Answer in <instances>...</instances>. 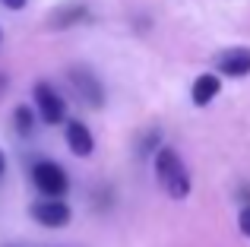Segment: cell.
I'll list each match as a JSON object with an SVG mask.
<instances>
[{
  "instance_id": "obj_1",
  "label": "cell",
  "mask_w": 250,
  "mask_h": 247,
  "mask_svg": "<svg viewBox=\"0 0 250 247\" xmlns=\"http://www.w3.org/2000/svg\"><path fill=\"white\" fill-rule=\"evenodd\" d=\"M155 178H159V184L165 187V193L171 200H187L190 197V174L184 168L181 155L171 146H162L155 152Z\"/></svg>"
},
{
  "instance_id": "obj_2",
  "label": "cell",
  "mask_w": 250,
  "mask_h": 247,
  "mask_svg": "<svg viewBox=\"0 0 250 247\" xmlns=\"http://www.w3.org/2000/svg\"><path fill=\"white\" fill-rule=\"evenodd\" d=\"M32 184L38 187V193H42L44 200H61L70 187V178L54 162H38V165L32 168Z\"/></svg>"
},
{
  "instance_id": "obj_3",
  "label": "cell",
  "mask_w": 250,
  "mask_h": 247,
  "mask_svg": "<svg viewBox=\"0 0 250 247\" xmlns=\"http://www.w3.org/2000/svg\"><path fill=\"white\" fill-rule=\"evenodd\" d=\"M67 76H70V82H73L76 95H80L89 108H102L104 105V86H102V80L92 73V67H85V63H80V67H70Z\"/></svg>"
},
{
  "instance_id": "obj_4",
  "label": "cell",
  "mask_w": 250,
  "mask_h": 247,
  "mask_svg": "<svg viewBox=\"0 0 250 247\" xmlns=\"http://www.w3.org/2000/svg\"><path fill=\"white\" fill-rule=\"evenodd\" d=\"M35 108H38V114H42L44 124H61L63 114H67L63 95L57 92L51 82H35Z\"/></svg>"
},
{
  "instance_id": "obj_5",
  "label": "cell",
  "mask_w": 250,
  "mask_h": 247,
  "mask_svg": "<svg viewBox=\"0 0 250 247\" xmlns=\"http://www.w3.org/2000/svg\"><path fill=\"white\" fill-rule=\"evenodd\" d=\"M32 219L44 228H63L70 225V206L63 200H38L32 206Z\"/></svg>"
},
{
  "instance_id": "obj_6",
  "label": "cell",
  "mask_w": 250,
  "mask_h": 247,
  "mask_svg": "<svg viewBox=\"0 0 250 247\" xmlns=\"http://www.w3.org/2000/svg\"><path fill=\"white\" fill-rule=\"evenodd\" d=\"M215 67H219V73L234 76V80H241V76H250V48L222 51V54L215 57Z\"/></svg>"
},
{
  "instance_id": "obj_7",
  "label": "cell",
  "mask_w": 250,
  "mask_h": 247,
  "mask_svg": "<svg viewBox=\"0 0 250 247\" xmlns=\"http://www.w3.org/2000/svg\"><path fill=\"white\" fill-rule=\"evenodd\" d=\"M67 146H70V152L80 155V159L92 155V149H95V140H92L89 127H85L83 121H70V124H67Z\"/></svg>"
},
{
  "instance_id": "obj_8",
  "label": "cell",
  "mask_w": 250,
  "mask_h": 247,
  "mask_svg": "<svg viewBox=\"0 0 250 247\" xmlns=\"http://www.w3.org/2000/svg\"><path fill=\"white\" fill-rule=\"evenodd\" d=\"M219 92H222V80H219L215 73H203V76H196V80H193L190 99H193V105H196V108H206Z\"/></svg>"
},
{
  "instance_id": "obj_9",
  "label": "cell",
  "mask_w": 250,
  "mask_h": 247,
  "mask_svg": "<svg viewBox=\"0 0 250 247\" xmlns=\"http://www.w3.org/2000/svg\"><path fill=\"white\" fill-rule=\"evenodd\" d=\"M85 16H89V10H85L83 3H63V6H57V10L51 13L48 25L51 29H70V25L83 22Z\"/></svg>"
},
{
  "instance_id": "obj_10",
  "label": "cell",
  "mask_w": 250,
  "mask_h": 247,
  "mask_svg": "<svg viewBox=\"0 0 250 247\" xmlns=\"http://www.w3.org/2000/svg\"><path fill=\"white\" fill-rule=\"evenodd\" d=\"M13 124H16V130L22 136L32 133V127H35V114H32L29 105H16V111H13Z\"/></svg>"
},
{
  "instance_id": "obj_11",
  "label": "cell",
  "mask_w": 250,
  "mask_h": 247,
  "mask_svg": "<svg viewBox=\"0 0 250 247\" xmlns=\"http://www.w3.org/2000/svg\"><path fill=\"white\" fill-rule=\"evenodd\" d=\"M238 228H241V235H247V238H250V203L238 212Z\"/></svg>"
},
{
  "instance_id": "obj_12",
  "label": "cell",
  "mask_w": 250,
  "mask_h": 247,
  "mask_svg": "<svg viewBox=\"0 0 250 247\" xmlns=\"http://www.w3.org/2000/svg\"><path fill=\"white\" fill-rule=\"evenodd\" d=\"M0 3H3L6 10H22V6H25V0H0Z\"/></svg>"
},
{
  "instance_id": "obj_13",
  "label": "cell",
  "mask_w": 250,
  "mask_h": 247,
  "mask_svg": "<svg viewBox=\"0 0 250 247\" xmlns=\"http://www.w3.org/2000/svg\"><path fill=\"white\" fill-rule=\"evenodd\" d=\"M3 171H6V155L0 152V178H3Z\"/></svg>"
},
{
  "instance_id": "obj_14",
  "label": "cell",
  "mask_w": 250,
  "mask_h": 247,
  "mask_svg": "<svg viewBox=\"0 0 250 247\" xmlns=\"http://www.w3.org/2000/svg\"><path fill=\"white\" fill-rule=\"evenodd\" d=\"M0 89H6V76H0Z\"/></svg>"
}]
</instances>
